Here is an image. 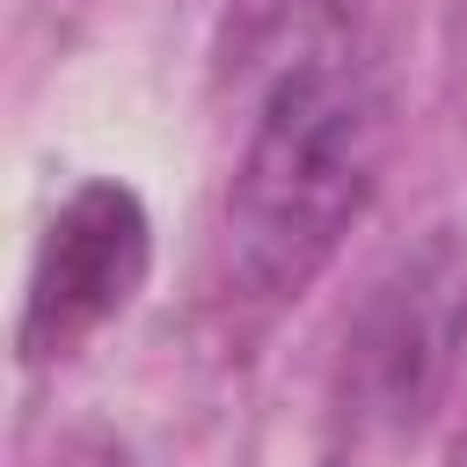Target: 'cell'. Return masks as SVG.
I'll return each mask as SVG.
<instances>
[{
	"label": "cell",
	"mask_w": 467,
	"mask_h": 467,
	"mask_svg": "<svg viewBox=\"0 0 467 467\" xmlns=\"http://www.w3.org/2000/svg\"><path fill=\"white\" fill-rule=\"evenodd\" d=\"M146 263H153V226H146L139 190L117 182V175L80 182L51 212L36 263H29L22 328H15L22 365H51V358L80 350L102 321H117L139 299Z\"/></svg>",
	"instance_id": "obj_2"
},
{
	"label": "cell",
	"mask_w": 467,
	"mask_h": 467,
	"mask_svg": "<svg viewBox=\"0 0 467 467\" xmlns=\"http://www.w3.org/2000/svg\"><path fill=\"white\" fill-rule=\"evenodd\" d=\"M387 80L350 44L263 73L226 182V255L255 299H299L365 219L387 168Z\"/></svg>",
	"instance_id": "obj_1"
},
{
	"label": "cell",
	"mask_w": 467,
	"mask_h": 467,
	"mask_svg": "<svg viewBox=\"0 0 467 467\" xmlns=\"http://www.w3.org/2000/svg\"><path fill=\"white\" fill-rule=\"evenodd\" d=\"M467 328V263L452 241H423L416 255L394 263V277H379L350 365H358V394L387 416V423H416L460 350Z\"/></svg>",
	"instance_id": "obj_3"
}]
</instances>
